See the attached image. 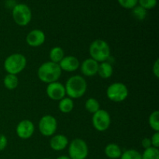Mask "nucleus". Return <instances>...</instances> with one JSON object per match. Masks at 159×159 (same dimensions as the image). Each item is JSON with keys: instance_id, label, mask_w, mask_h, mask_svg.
<instances>
[{"instance_id": "obj_1", "label": "nucleus", "mask_w": 159, "mask_h": 159, "mask_svg": "<svg viewBox=\"0 0 159 159\" xmlns=\"http://www.w3.org/2000/svg\"><path fill=\"white\" fill-rule=\"evenodd\" d=\"M62 71L58 64L52 61H46L42 64L37 70V76L41 82L50 84L58 82Z\"/></svg>"}, {"instance_id": "obj_2", "label": "nucleus", "mask_w": 159, "mask_h": 159, "mask_svg": "<svg viewBox=\"0 0 159 159\" xmlns=\"http://www.w3.org/2000/svg\"><path fill=\"white\" fill-rule=\"evenodd\" d=\"M87 82L82 76L75 75L67 80L65 83L66 95L71 99H79L82 97L86 93Z\"/></svg>"}, {"instance_id": "obj_3", "label": "nucleus", "mask_w": 159, "mask_h": 159, "mask_svg": "<svg viewBox=\"0 0 159 159\" xmlns=\"http://www.w3.org/2000/svg\"><path fill=\"white\" fill-rule=\"evenodd\" d=\"M89 52L91 58L99 63L107 61L110 56V45L105 40L98 39L92 42Z\"/></svg>"}, {"instance_id": "obj_4", "label": "nucleus", "mask_w": 159, "mask_h": 159, "mask_svg": "<svg viewBox=\"0 0 159 159\" xmlns=\"http://www.w3.org/2000/svg\"><path fill=\"white\" fill-rule=\"evenodd\" d=\"M26 62V58L23 54L15 53L6 57L3 65L4 69L8 74L17 75L25 69Z\"/></svg>"}, {"instance_id": "obj_5", "label": "nucleus", "mask_w": 159, "mask_h": 159, "mask_svg": "<svg viewBox=\"0 0 159 159\" xmlns=\"http://www.w3.org/2000/svg\"><path fill=\"white\" fill-rule=\"evenodd\" d=\"M14 22L20 26H25L30 23L32 19V12L27 5L18 3L13 7L12 11Z\"/></svg>"}, {"instance_id": "obj_6", "label": "nucleus", "mask_w": 159, "mask_h": 159, "mask_svg": "<svg viewBox=\"0 0 159 159\" xmlns=\"http://www.w3.org/2000/svg\"><path fill=\"white\" fill-rule=\"evenodd\" d=\"M129 95L127 85L122 82H114L108 86L107 89V96L110 101L120 102L125 100Z\"/></svg>"}, {"instance_id": "obj_7", "label": "nucleus", "mask_w": 159, "mask_h": 159, "mask_svg": "<svg viewBox=\"0 0 159 159\" xmlns=\"http://www.w3.org/2000/svg\"><path fill=\"white\" fill-rule=\"evenodd\" d=\"M68 155L71 159H85L89 155L88 144L81 138H75L68 144Z\"/></svg>"}, {"instance_id": "obj_8", "label": "nucleus", "mask_w": 159, "mask_h": 159, "mask_svg": "<svg viewBox=\"0 0 159 159\" xmlns=\"http://www.w3.org/2000/svg\"><path fill=\"white\" fill-rule=\"evenodd\" d=\"M57 128V121L52 115L42 116L38 124L40 133L44 137H51L55 134Z\"/></svg>"}, {"instance_id": "obj_9", "label": "nucleus", "mask_w": 159, "mask_h": 159, "mask_svg": "<svg viewBox=\"0 0 159 159\" xmlns=\"http://www.w3.org/2000/svg\"><path fill=\"white\" fill-rule=\"evenodd\" d=\"M92 122L94 128L97 131H106L110 127L111 124V117L107 110H99L93 115Z\"/></svg>"}, {"instance_id": "obj_10", "label": "nucleus", "mask_w": 159, "mask_h": 159, "mask_svg": "<svg viewBox=\"0 0 159 159\" xmlns=\"http://www.w3.org/2000/svg\"><path fill=\"white\" fill-rule=\"evenodd\" d=\"M46 93L48 97L54 101H60L66 96L65 85L59 82L48 84L46 89Z\"/></svg>"}, {"instance_id": "obj_11", "label": "nucleus", "mask_w": 159, "mask_h": 159, "mask_svg": "<svg viewBox=\"0 0 159 159\" xmlns=\"http://www.w3.org/2000/svg\"><path fill=\"white\" fill-rule=\"evenodd\" d=\"M35 127L34 123L30 120H23L16 126V132L17 136L23 140L29 139L34 134Z\"/></svg>"}, {"instance_id": "obj_12", "label": "nucleus", "mask_w": 159, "mask_h": 159, "mask_svg": "<svg viewBox=\"0 0 159 159\" xmlns=\"http://www.w3.org/2000/svg\"><path fill=\"white\" fill-rule=\"evenodd\" d=\"M46 40V36L43 30L39 29L32 30L28 33L26 37V42L29 46L37 48L43 44Z\"/></svg>"}, {"instance_id": "obj_13", "label": "nucleus", "mask_w": 159, "mask_h": 159, "mask_svg": "<svg viewBox=\"0 0 159 159\" xmlns=\"http://www.w3.org/2000/svg\"><path fill=\"white\" fill-rule=\"evenodd\" d=\"M99 65V62H97L91 57L85 59L80 65L81 72L83 75L87 76V77L95 76L96 75H97Z\"/></svg>"}, {"instance_id": "obj_14", "label": "nucleus", "mask_w": 159, "mask_h": 159, "mask_svg": "<svg viewBox=\"0 0 159 159\" xmlns=\"http://www.w3.org/2000/svg\"><path fill=\"white\" fill-rule=\"evenodd\" d=\"M58 65L61 71H67V72H73L79 69V68L80 67V62H79V59L75 56L68 55L65 56L64 58L59 62Z\"/></svg>"}, {"instance_id": "obj_15", "label": "nucleus", "mask_w": 159, "mask_h": 159, "mask_svg": "<svg viewBox=\"0 0 159 159\" xmlns=\"http://www.w3.org/2000/svg\"><path fill=\"white\" fill-rule=\"evenodd\" d=\"M69 144L68 138L64 134L54 135L50 140V147L52 150L61 152L65 150Z\"/></svg>"}, {"instance_id": "obj_16", "label": "nucleus", "mask_w": 159, "mask_h": 159, "mask_svg": "<svg viewBox=\"0 0 159 159\" xmlns=\"http://www.w3.org/2000/svg\"><path fill=\"white\" fill-rule=\"evenodd\" d=\"M104 152L107 158L110 159H118L122 155V150L118 144L110 143L106 146Z\"/></svg>"}, {"instance_id": "obj_17", "label": "nucleus", "mask_w": 159, "mask_h": 159, "mask_svg": "<svg viewBox=\"0 0 159 159\" xmlns=\"http://www.w3.org/2000/svg\"><path fill=\"white\" fill-rule=\"evenodd\" d=\"M113 73V66L110 63L107 61L101 62L99 65V68H98L97 74L99 75V77L103 79H110Z\"/></svg>"}, {"instance_id": "obj_18", "label": "nucleus", "mask_w": 159, "mask_h": 159, "mask_svg": "<svg viewBox=\"0 0 159 159\" xmlns=\"http://www.w3.org/2000/svg\"><path fill=\"white\" fill-rule=\"evenodd\" d=\"M58 109L63 113H69L74 109V101L69 97L63 98L59 101Z\"/></svg>"}, {"instance_id": "obj_19", "label": "nucleus", "mask_w": 159, "mask_h": 159, "mask_svg": "<svg viewBox=\"0 0 159 159\" xmlns=\"http://www.w3.org/2000/svg\"><path fill=\"white\" fill-rule=\"evenodd\" d=\"M49 57L51 61L59 64V62L65 57V51L61 47H54L50 51Z\"/></svg>"}, {"instance_id": "obj_20", "label": "nucleus", "mask_w": 159, "mask_h": 159, "mask_svg": "<svg viewBox=\"0 0 159 159\" xmlns=\"http://www.w3.org/2000/svg\"><path fill=\"white\" fill-rule=\"evenodd\" d=\"M4 86L9 90H13L17 88L19 84L18 77L16 75L7 74L3 79Z\"/></svg>"}, {"instance_id": "obj_21", "label": "nucleus", "mask_w": 159, "mask_h": 159, "mask_svg": "<svg viewBox=\"0 0 159 159\" xmlns=\"http://www.w3.org/2000/svg\"><path fill=\"white\" fill-rule=\"evenodd\" d=\"M85 108L89 113L94 114L98 110H100V105L97 99L95 98H89L85 101Z\"/></svg>"}, {"instance_id": "obj_22", "label": "nucleus", "mask_w": 159, "mask_h": 159, "mask_svg": "<svg viewBox=\"0 0 159 159\" xmlns=\"http://www.w3.org/2000/svg\"><path fill=\"white\" fill-rule=\"evenodd\" d=\"M149 126L155 132H159V112L158 110L152 112L148 118Z\"/></svg>"}, {"instance_id": "obj_23", "label": "nucleus", "mask_w": 159, "mask_h": 159, "mask_svg": "<svg viewBox=\"0 0 159 159\" xmlns=\"http://www.w3.org/2000/svg\"><path fill=\"white\" fill-rule=\"evenodd\" d=\"M141 159H159V150L156 148L151 147L144 149L141 154Z\"/></svg>"}, {"instance_id": "obj_24", "label": "nucleus", "mask_w": 159, "mask_h": 159, "mask_svg": "<svg viewBox=\"0 0 159 159\" xmlns=\"http://www.w3.org/2000/svg\"><path fill=\"white\" fill-rule=\"evenodd\" d=\"M132 15L138 20H144L147 16V10L140 6H136L132 9Z\"/></svg>"}, {"instance_id": "obj_25", "label": "nucleus", "mask_w": 159, "mask_h": 159, "mask_svg": "<svg viewBox=\"0 0 159 159\" xmlns=\"http://www.w3.org/2000/svg\"><path fill=\"white\" fill-rule=\"evenodd\" d=\"M120 159H141V154L134 149H129L122 152Z\"/></svg>"}, {"instance_id": "obj_26", "label": "nucleus", "mask_w": 159, "mask_h": 159, "mask_svg": "<svg viewBox=\"0 0 159 159\" xmlns=\"http://www.w3.org/2000/svg\"><path fill=\"white\" fill-rule=\"evenodd\" d=\"M118 3L124 9H132L138 6V0H117Z\"/></svg>"}, {"instance_id": "obj_27", "label": "nucleus", "mask_w": 159, "mask_h": 159, "mask_svg": "<svg viewBox=\"0 0 159 159\" xmlns=\"http://www.w3.org/2000/svg\"><path fill=\"white\" fill-rule=\"evenodd\" d=\"M139 6L144 9H152L156 6L157 0H138Z\"/></svg>"}, {"instance_id": "obj_28", "label": "nucleus", "mask_w": 159, "mask_h": 159, "mask_svg": "<svg viewBox=\"0 0 159 159\" xmlns=\"http://www.w3.org/2000/svg\"><path fill=\"white\" fill-rule=\"evenodd\" d=\"M150 139H151V142H152V147L158 148H159V132H155Z\"/></svg>"}, {"instance_id": "obj_29", "label": "nucleus", "mask_w": 159, "mask_h": 159, "mask_svg": "<svg viewBox=\"0 0 159 159\" xmlns=\"http://www.w3.org/2000/svg\"><path fill=\"white\" fill-rule=\"evenodd\" d=\"M8 144V139L6 135L0 134V152L5 150Z\"/></svg>"}, {"instance_id": "obj_30", "label": "nucleus", "mask_w": 159, "mask_h": 159, "mask_svg": "<svg viewBox=\"0 0 159 159\" xmlns=\"http://www.w3.org/2000/svg\"><path fill=\"white\" fill-rule=\"evenodd\" d=\"M152 72L153 75L158 79L159 78V59H157L153 64V67H152Z\"/></svg>"}, {"instance_id": "obj_31", "label": "nucleus", "mask_w": 159, "mask_h": 159, "mask_svg": "<svg viewBox=\"0 0 159 159\" xmlns=\"http://www.w3.org/2000/svg\"><path fill=\"white\" fill-rule=\"evenodd\" d=\"M141 145L144 149L149 148L152 147V142H151V139L148 138H144V139L141 141Z\"/></svg>"}, {"instance_id": "obj_32", "label": "nucleus", "mask_w": 159, "mask_h": 159, "mask_svg": "<svg viewBox=\"0 0 159 159\" xmlns=\"http://www.w3.org/2000/svg\"><path fill=\"white\" fill-rule=\"evenodd\" d=\"M16 4H17V3L16 2L15 0H7V1L6 2V6H7L8 8H11L12 9H13V7Z\"/></svg>"}, {"instance_id": "obj_33", "label": "nucleus", "mask_w": 159, "mask_h": 159, "mask_svg": "<svg viewBox=\"0 0 159 159\" xmlns=\"http://www.w3.org/2000/svg\"><path fill=\"white\" fill-rule=\"evenodd\" d=\"M57 159H71L69 156H66V155H61V156L57 157Z\"/></svg>"}, {"instance_id": "obj_34", "label": "nucleus", "mask_w": 159, "mask_h": 159, "mask_svg": "<svg viewBox=\"0 0 159 159\" xmlns=\"http://www.w3.org/2000/svg\"><path fill=\"white\" fill-rule=\"evenodd\" d=\"M43 159H51V158H43Z\"/></svg>"}]
</instances>
